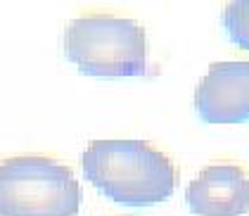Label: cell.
Masks as SVG:
<instances>
[{
  "label": "cell",
  "instance_id": "cell-1",
  "mask_svg": "<svg viewBox=\"0 0 249 216\" xmlns=\"http://www.w3.org/2000/svg\"><path fill=\"white\" fill-rule=\"evenodd\" d=\"M81 166L97 193L128 207L164 202L178 183L171 157L145 140H95L83 150Z\"/></svg>",
  "mask_w": 249,
  "mask_h": 216
},
{
  "label": "cell",
  "instance_id": "cell-2",
  "mask_svg": "<svg viewBox=\"0 0 249 216\" xmlns=\"http://www.w3.org/2000/svg\"><path fill=\"white\" fill-rule=\"evenodd\" d=\"M64 55L86 76L126 79L145 76L147 40L135 19L114 15H86L69 21Z\"/></svg>",
  "mask_w": 249,
  "mask_h": 216
},
{
  "label": "cell",
  "instance_id": "cell-3",
  "mask_svg": "<svg viewBox=\"0 0 249 216\" xmlns=\"http://www.w3.org/2000/svg\"><path fill=\"white\" fill-rule=\"evenodd\" d=\"M81 185L53 157L19 155L0 162V216H76Z\"/></svg>",
  "mask_w": 249,
  "mask_h": 216
},
{
  "label": "cell",
  "instance_id": "cell-4",
  "mask_svg": "<svg viewBox=\"0 0 249 216\" xmlns=\"http://www.w3.org/2000/svg\"><path fill=\"white\" fill-rule=\"evenodd\" d=\"M195 109L204 124L249 121V62H216L195 90Z\"/></svg>",
  "mask_w": 249,
  "mask_h": 216
},
{
  "label": "cell",
  "instance_id": "cell-5",
  "mask_svg": "<svg viewBox=\"0 0 249 216\" xmlns=\"http://www.w3.org/2000/svg\"><path fill=\"white\" fill-rule=\"evenodd\" d=\"M195 216H242L249 212V174L237 164L202 169L185 190Z\"/></svg>",
  "mask_w": 249,
  "mask_h": 216
},
{
  "label": "cell",
  "instance_id": "cell-6",
  "mask_svg": "<svg viewBox=\"0 0 249 216\" xmlns=\"http://www.w3.org/2000/svg\"><path fill=\"white\" fill-rule=\"evenodd\" d=\"M221 24L228 34L230 43L249 50V0H235L223 7Z\"/></svg>",
  "mask_w": 249,
  "mask_h": 216
}]
</instances>
